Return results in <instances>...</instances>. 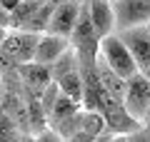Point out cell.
Returning a JSON list of instances; mask_svg holds the SVG:
<instances>
[{"mask_svg":"<svg viewBox=\"0 0 150 142\" xmlns=\"http://www.w3.org/2000/svg\"><path fill=\"white\" fill-rule=\"evenodd\" d=\"M18 75H20L23 80V92L25 95L23 100H28V97H40V92H43V87L50 82V67L43 63H35V60H30V63H20L18 65Z\"/></svg>","mask_w":150,"mask_h":142,"instance_id":"obj_8","label":"cell"},{"mask_svg":"<svg viewBox=\"0 0 150 142\" xmlns=\"http://www.w3.org/2000/svg\"><path fill=\"white\" fill-rule=\"evenodd\" d=\"M60 0H43L40 5L35 8V13H33L30 18H28L25 22H23L18 30H30V32H45V27H48V20L50 15H53L55 5H58Z\"/></svg>","mask_w":150,"mask_h":142,"instance_id":"obj_13","label":"cell"},{"mask_svg":"<svg viewBox=\"0 0 150 142\" xmlns=\"http://www.w3.org/2000/svg\"><path fill=\"white\" fill-rule=\"evenodd\" d=\"M80 107H83V105H80L78 100H73V97H68V95L60 92L58 97H55V102H53V107H50V112H48V127H53L55 122H60L63 117H68V115H73V112H78Z\"/></svg>","mask_w":150,"mask_h":142,"instance_id":"obj_14","label":"cell"},{"mask_svg":"<svg viewBox=\"0 0 150 142\" xmlns=\"http://www.w3.org/2000/svg\"><path fill=\"white\" fill-rule=\"evenodd\" d=\"M48 67H50V77L58 80L60 75L70 72V70H78V55H75L73 47H68V50H63V53H60L58 58L48 65Z\"/></svg>","mask_w":150,"mask_h":142,"instance_id":"obj_16","label":"cell"},{"mask_svg":"<svg viewBox=\"0 0 150 142\" xmlns=\"http://www.w3.org/2000/svg\"><path fill=\"white\" fill-rule=\"evenodd\" d=\"M128 140H135V142H143V140H150V117L143 122V125L138 127V130L133 132V135H128Z\"/></svg>","mask_w":150,"mask_h":142,"instance_id":"obj_17","label":"cell"},{"mask_svg":"<svg viewBox=\"0 0 150 142\" xmlns=\"http://www.w3.org/2000/svg\"><path fill=\"white\" fill-rule=\"evenodd\" d=\"M70 47H73L75 55H78V67H80V65H93L98 60L100 35L95 32V27H93V22H90L88 5H80L75 27H73V32H70Z\"/></svg>","mask_w":150,"mask_h":142,"instance_id":"obj_1","label":"cell"},{"mask_svg":"<svg viewBox=\"0 0 150 142\" xmlns=\"http://www.w3.org/2000/svg\"><path fill=\"white\" fill-rule=\"evenodd\" d=\"M40 32H30V30H18V27H8L5 37L0 40V50L8 53L18 65L20 63H30L35 55V45Z\"/></svg>","mask_w":150,"mask_h":142,"instance_id":"obj_5","label":"cell"},{"mask_svg":"<svg viewBox=\"0 0 150 142\" xmlns=\"http://www.w3.org/2000/svg\"><path fill=\"white\" fill-rule=\"evenodd\" d=\"M0 25H3V27H8V10H5L3 5H0Z\"/></svg>","mask_w":150,"mask_h":142,"instance_id":"obj_20","label":"cell"},{"mask_svg":"<svg viewBox=\"0 0 150 142\" xmlns=\"http://www.w3.org/2000/svg\"><path fill=\"white\" fill-rule=\"evenodd\" d=\"M120 40L125 42V47L130 50L138 70L143 72V70L150 65V30L145 25L125 27V30H120Z\"/></svg>","mask_w":150,"mask_h":142,"instance_id":"obj_7","label":"cell"},{"mask_svg":"<svg viewBox=\"0 0 150 142\" xmlns=\"http://www.w3.org/2000/svg\"><path fill=\"white\" fill-rule=\"evenodd\" d=\"M143 75H145V77H148V80H150V65H148V67H145V70H143Z\"/></svg>","mask_w":150,"mask_h":142,"instance_id":"obj_22","label":"cell"},{"mask_svg":"<svg viewBox=\"0 0 150 142\" xmlns=\"http://www.w3.org/2000/svg\"><path fill=\"white\" fill-rule=\"evenodd\" d=\"M88 15H90V22L95 27L98 35H110L112 27H115V15H112V5L108 0H88Z\"/></svg>","mask_w":150,"mask_h":142,"instance_id":"obj_11","label":"cell"},{"mask_svg":"<svg viewBox=\"0 0 150 142\" xmlns=\"http://www.w3.org/2000/svg\"><path fill=\"white\" fill-rule=\"evenodd\" d=\"M112 15L120 30L150 22V0H112Z\"/></svg>","mask_w":150,"mask_h":142,"instance_id":"obj_6","label":"cell"},{"mask_svg":"<svg viewBox=\"0 0 150 142\" xmlns=\"http://www.w3.org/2000/svg\"><path fill=\"white\" fill-rule=\"evenodd\" d=\"M123 105L135 120L145 122V115H148V107H150V80L145 77L140 70L125 80Z\"/></svg>","mask_w":150,"mask_h":142,"instance_id":"obj_4","label":"cell"},{"mask_svg":"<svg viewBox=\"0 0 150 142\" xmlns=\"http://www.w3.org/2000/svg\"><path fill=\"white\" fill-rule=\"evenodd\" d=\"M0 5H3L8 13H10L13 8H18V5H20V0H0Z\"/></svg>","mask_w":150,"mask_h":142,"instance_id":"obj_19","label":"cell"},{"mask_svg":"<svg viewBox=\"0 0 150 142\" xmlns=\"http://www.w3.org/2000/svg\"><path fill=\"white\" fill-rule=\"evenodd\" d=\"M5 32H8V27H3V25H0V40L5 37Z\"/></svg>","mask_w":150,"mask_h":142,"instance_id":"obj_21","label":"cell"},{"mask_svg":"<svg viewBox=\"0 0 150 142\" xmlns=\"http://www.w3.org/2000/svg\"><path fill=\"white\" fill-rule=\"evenodd\" d=\"M78 13H80V5L75 0H60L55 5L53 15L48 20V27L45 32H53V35H63V37H70L75 27V20H78Z\"/></svg>","mask_w":150,"mask_h":142,"instance_id":"obj_9","label":"cell"},{"mask_svg":"<svg viewBox=\"0 0 150 142\" xmlns=\"http://www.w3.org/2000/svg\"><path fill=\"white\" fill-rule=\"evenodd\" d=\"M68 47H70V37L53 35V32H40L33 60H35V63H43V65H50L63 50H68Z\"/></svg>","mask_w":150,"mask_h":142,"instance_id":"obj_10","label":"cell"},{"mask_svg":"<svg viewBox=\"0 0 150 142\" xmlns=\"http://www.w3.org/2000/svg\"><path fill=\"white\" fill-rule=\"evenodd\" d=\"M148 30H150V22H148Z\"/></svg>","mask_w":150,"mask_h":142,"instance_id":"obj_24","label":"cell"},{"mask_svg":"<svg viewBox=\"0 0 150 142\" xmlns=\"http://www.w3.org/2000/svg\"><path fill=\"white\" fill-rule=\"evenodd\" d=\"M98 55L125 80L138 72V65H135L130 50L125 47V42L120 40V35H112V32L110 35H103L100 37V47H98Z\"/></svg>","mask_w":150,"mask_h":142,"instance_id":"obj_2","label":"cell"},{"mask_svg":"<svg viewBox=\"0 0 150 142\" xmlns=\"http://www.w3.org/2000/svg\"><path fill=\"white\" fill-rule=\"evenodd\" d=\"M55 82H58V87H60L63 95H68V97H73V100H78V102L83 100V77H80L78 70H70V72L60 75Z\"/></svg>","mask_w":150,"mask_h":142,"instance_id":"obj_15","label":"cell"},{"mask_svg":"<svg viewBox=\"0 0 150 142\" xmlns=\"http://www.w3.org/2000/svg\"><path fill=\"white\" fill-rule=\"evenodd\" d=\"M95 70H98V80H100V87L110 95L112 100H120L123 102V95H125V77H120L105 60L98 55L95 60Z\"/></svg>","mask_w":150,"mask_h":142,"instance_id":"obj_12","label":"cell"},{"mask_svg":"<svg viewBox=\"0 0 150 142\" xmlns=\"http://www.w3.org/2000/svg\"><path fill=\"white\" fill-rule=\"evenodd\" d=\"M148 117H150V107H148V115H145V120H148Z\"/></svg>","mask_w":150,"mask_h":142,"instance_id":"obj_23","label":"cell"},{"mask_svg":"<svg viewBox=\"0 0 150 142\" xmlns=\"http://www.w3.org/2000/svg\"><path fill=\"white\" fill-rule=\"evenodd\" d=\"M103 120H105V132L103 135H133L143 122L135 120L120 100H112L108 92H103ZM100 135V137H103Z\"/></svg>","mask_w":150,"mask_h":142,"instance_id":"obj_3","label":"cell"},{"mask_svg":"<svg viewBox=\"0 0 150 142\" xmlns=\"http://www.w3.org/2000/svg\"><path fill=\"white\" fill-rule=\"evenodd\" d=\"M93 140H95V137H93L90 132H85V130H78L73 137H70V142H93Z\"/></svg>","mask_w":150,"mask_h":142,"instance_id":"obj_18","label":"cell"}]
</instances>
